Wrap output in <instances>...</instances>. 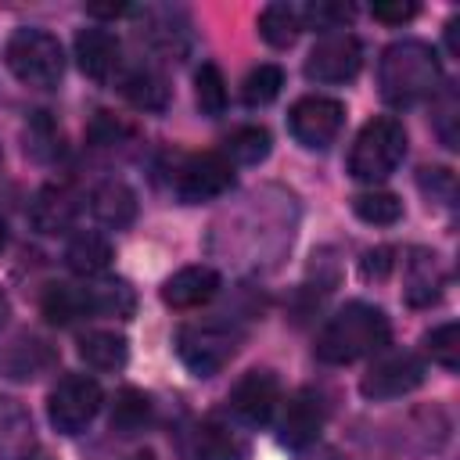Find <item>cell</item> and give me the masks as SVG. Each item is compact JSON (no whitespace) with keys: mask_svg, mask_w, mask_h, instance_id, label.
<instances>
[{"mask_svg":"<svg viewBox=\"0 0 460 460\" xmlns=\"http://www.w3.org/2000/svg\"><path fill=\"white\" fill-rule=\"evenodd\" d=\"M323 420H327V406H323L320 392L302 388L288 399V410L280 417V442L291 446V449H305V446L316 442Z\"/></svg>","mask_w":460,"mask_h":460,"instance_id":"13","label":"cell"},{"mask_svg":"<svg viewBox=\"0 0 460 460\" xmlns=\"http://www.w3.org/2000/svg\"><path fill=\"white\" fill-rule=\"evenodd\" d=\"M79 356L93 370H119V367H126L129 345L115 331H90V334L79 338Z\"/></svg>","mask_w":460,"mask_h":460,"instance_id":"24","label":"cell"},{"mask_svg":"<svg viewBox=\"0 0 460 460\" xmlns=\"http://www.w3.org/2000/svg\"><path fill=\"white\" fill-rule=\"evenodd\" d=\"M345 122V108L341 101L334 97H323V93H309V97H298L288 111V129L298 144L305 147H327L338 129Z\"/></svg>","mask_w":460,"mask_h":460,"instance_id":"7","label":"cell"},{"mask_svg":"<svg viewBox=\"0 0 460 460\" xmlns=\"http://www.w3.org/2000/svg\"><path fill=\"white\" fill-rule=\"evenodd\" d=\"M219 291V277L208 266H183L162 284V302L172 309H198Z\"/></svg>","mask_w":460,"mask_h":460,"instance_id":"16","label":"cell"},{"mask_svg":"<svg viewBox=\"0 0 460 460\" xmlns=\"http://www.w3.org/2000/svg\"><path fill=\"white\" fill-rule=\"evenodd\" d=\"M453 122H456V93L446 90L438 97V115H435V129H438V137H442L446 147H456V140H460L456 129H453Z\"/></svg>","mask_w":460,"mask_h":460,"instance_id":"35","label":"cell"},{"mask_svg":"<svg viewBox=\"0 0 460 460\" xmlns=\"http://www.w3.org/2000/svg\"><path fill=\"white\" fill-rule=\"evenodd\" d=\"M298 14H302V22H309L313 29H345V25L352 22L356 7H352V4H334V0H316V4L302 7Z\"/></svg>","mask_w":460,"mask_h":460,"instance_id":"34","label":"cell"},{"mask_svg":"<svg viewBox=\"0 0 460 460\" xmlns=\"http://www.w3.org/2000/svg\"><path fill=\"white\" fill-rule=\"evenodd\" d=\"M4 61L14 72L18 83L36 86V90H50L65 75L61 43L50 32H43V29H18V32H11L7 47H4Z\"/></svg>","mask_w":460,"mask_h":460,"instance_id":"4","label":"cell"},{"mask_svg":"<svg viewBox=\"0 0 460 460\" xmlns=\"http://www.w3.org/2000/svg\"><path fill=\"white\" fill-rule=\"evenodd\" d=\"M65 262L79 277H97L111 266V241L97 230H79V234H72V241L65 248Z\"/></svg>","mask_w":460,"mask_h":460,"instance_id":"19","label":"cell"},{"mask_svg":"<svg viewBox=\"0 0 460 460\" xmlns=\"http://www.w3.org/2000/svg\"><path fill=\"white\" fill-rule=\"evenodd\" d=\"M86 11L93 18H119V14H129V4H90Z\"/></svg>","mask_w":460,"mask_h":460,"instance_id":"39","label":"cell"},{"mask_svg":"<svg viewBox=\"0 0 460 460\" xmlns=\"http://www.w3.org/2000/svg\"><path fill=\"white\" fill-rule=\"evenodd\" d=\"M147 18V29H140V36L158 50V54H169V58H183L190 36H187V25H183V14L180 11H144Z\"/></svg>","mask_w":460,"mask_h":460,"instance_id":"20","label":"cell"},{"mask_svg":"<svg viewBox=\"0 0 460 460\" xmlns=\"http://www.w3.org/2000/svg\"><path fill=\"white\" fill-rule=\"evenodd\" d=\"M377 86H381V97L395 108H410L435 97L442 86V68L435 50L420 40L392 43L377 65Z\"/></svg>","mask_w":460,"mask_h":460,"instance_id":"2","label":"cell"},{"mask_svg":"<svg viewBox=\"0 0 460 460\" xmlns=\"http://www.w3.org/2000/svg\"><path fill=\"white\" fill-rule=\"evenodd\" d=\"M119 90L140 111H165V104H169V83H165V75L155 72V68H144V65L140 68H129L122 75V86Z\"/></svg>","mask_w":460,"mask_h":460,"instance_id":"21","label":"cell"},{"mask_svg":"<svg viewBox=\"0 0 460 460\" xmlns=\"http://www.w3.org/2000/svg\"><path fill=\"white\" fill-rule=\"evenodd\" d=\"M90 212L97 223L104 226H129L137 216V194L122 183V180H104L93 194H90Z\"/></svg>","mask_w":460,"mask_h":460,"instance_id":"18","label":"cell"},{"mask_svg":"<svg viewBox=\"0 0 460 460\" xmlns=\"http://www.w3.org/2000/svg\"><path fill=\"white\" fill-rule=\"evenodd\" d=\"M277 406H280V381L270 370H248L230 392V410L252 428L270 424Z\"/></svg>","mask_w":460,"mask_h":460,"instance_id":"11","label":"cell"},{"mask_svg":"<svg viewBox=\"0 0 460 460\" xmlns=\"http://www.w3.org/2000/svg\"><path fill=\"white\" fill-rule=\"evenodd\" d=\"M370 14H374L377 22L402 25V22H410V18L417 14V4H402V0H381V4H374V7H370Z\"/></svg>","mask_w":460,"mask_h":460,"instance_id":"36","label":"cell"},{"mask_svg":"<svg viewBox=\"0 0 460 460\" xmlns=\"http://www.w3.org/2000/svg\"><path fill=\"white\" fill-rule=\"evenodd\" d=\"M7 248V226H4V219H0V252Z\"/></svg>","mask_w":460,"mask_h":460,"instance_id":"43","label":"cell"},{"mask_svg":"<svg viewBox=\"0 0 460 460\" xmlns=\"http://www.w3.org/2000/svg\"><path fill=\"white\" fill-rule=\"evenodd\" d=\"M442 288H446V270L438 255L428 248H413V255L406 259V302L417 309L431 305L442 298Z\"/></svg>","mask_w":460,"mask_h":460,"instance_id":"17","label":"cell"},{"mask_svg":"<svg viewBox=\"0 0 460 460\" xmlns=\"http://www.w3.org/2000/svg\"><path fill=\"white\" fill-rule=\"evenodd\" d=\"M194 93H198V108H201L205 115L216 119V115L226 111V79H223L219 65L205 61V65L198 68V75H194Z\"/></svg>","mask_w":460,"mask_h":460,"instance_id":"30","label":"cell"},{"mask_svg":"<svg viewBox=\"0 0 460 460\" xmlns=\"http://www.w3.org/2000/svg\"><path fill=\"white\" fill-rule=\"evenodd\" d=\"M234 183V165L216 155V151H205V155H190L180 169H176V198L183 205H201V201H212L219 194H226Z\"/></svg>","mask_w":460,"mask_h":460,"instance_id":"8","label":"cell"},{"mask_svg":"<svg viewBox=\"0 0 460 460\" xmlns=\"http://www.w3.org/2000/svg\"><path fill=\"white\" fill-rule=\"evenodd\" d=\"M25 151H32L40 162H47V158H54L61 151V133L47 119V111H36V119L29 122V129H25Z\"/></svg>","mask_w":460,"mask_h":460,"instance_id":"33","label":"cell"},{"mask_svg":"<svg viewBox=\"0 0 460 460\" xmlns=\"http://www.w3.org/2000/svg\"><path fill=\"white\" fill-rule=\"evenodd\" d=\"M313 460H349L345 453H338V449H316V456Z\"/></svg>","mask_w":460,"mask_h":460,"instance_id":"41","label":"cell"},{"mask_svg":"<svg viewBox=\"0 0 460 460\" xmlns=\"http://www.w3.org/2000/svg\"><path fill=\"white\" fill-rule=\"evenodd\" d=\"M32 453V420L14 399H0V460H25Z\"/></svg>","mask_w":460,"mask_h":460,"instance_id":"22","label":"cell"},{"mask_svg":"<svg viewBox=\"0 0 460 460\" xmlns=\"http://www.w3.org/2000/svg\"><path fill=\"white\" fill-rule=\"evenodd\" d=\"M424 381V363L413 352H388L381 356L359 381L367 399H399Z\"/></svg>","mask_w":460,"mask_h":460,"instance_id":"10","label":"cell"},{"mask_svg":"<svg viewBox=\"0 0 460 460\" xmlns=\"http://www.w3.org/2000/svg\"><path fill=\"white\" fill-rule=\"evenodd\" d=\"M352 212L363 219V223H374V226H392L399 223L402 216V201L388 190H363L352 198Z\"/></svg>","mask_w":460,"mask_h":460,"instance_id":"29","label":"cell"},{"mask_svg":"<svg viewBox=\"0 0 460 460\" xmlns=\"http://www.w3.org/2000/svg\"><path fill=\"white\" fill-rule=\"evenodd\" d=\"M270 155V133L262 126H241L226 137V147H223V158L234 165H259L262 158Z\"/></svg>","mask_w":460,"mask_h":460,"instance_id":"26","label":"cell"},{"mask_svg":"<svg viewBox=\"0 0 460 460\" xmlns=\"http://www.w3.org/2000/svg\"><path fill=\"white\" fill-rule=\"evenodd\" d=\"M119 40L108 32V29H83L75 36V61L83 68V75L97 79V83H108L119 68Z\"/></svg>","mask_w":460,"mask_h":460,"instance_id":"15","label":"cell"},{"mask_svg":"<svg viewBox=\"0 0 460 460\" xmlns=\"http://www.w3.org/2000/svg\"><path fill=\"white\" fill-rule=\"evenodd\" d=\"M101 402H104V392H101V385L93 377L68 374L47 395V417L61 435H79L97 417Z\"/></svg>","mask_w":460,"mask_h":460,"instance_id":"6","label":"cell"},{"mask_svg":"<svg viewBox=\"0 0 460 460\" xmlns=\"http://www.w3.org/2000/svg\"><path fill=\"white\" fill-rule=\"evenodd\" d=\"M75 212H79V194L68 183H47L36 194L29 219L40 234H61L75 223Z\"/></svg>","mask_w":460,"mask_h":460,"instance_id":"14","label":"cell"},{"mask_svg":"<svg viewBox=\"0 0 460 460\" xmlns=\"http://www.w3.org/2000/svg\"><path fill=\"white\" fill-rule=\"evenodd\" d=\"M392 255H395L392 248H374V252H367V255H363V277H367V280H385V277L392 273V266H395Z\"/></svg>","mask_w":460,"mask_h":460,"instance_id":"37","label":"cell"},{"mask_svg":"<svg viewBox=\"0 0 460 460\" xmlns=\"http://www.w3.org/2000/svg\"><path fill=\"white\" fill-rule=\"evenodd\" d=\"M460 18H449V25H446V43H449V50L453 54H460Z\"/></svg>","mask_w":460,"mask_h":460,"instance_id":"40","label":"cell"},{"mask_svg":"<svg viewBox=\"0 0 460 460\" xmlns=\"http://www.w3.org/2000/svg\"><path fill=\"white\" fill-rule=\"evenodd\" d=\"M151 420V399L140 388H122L111 402V428L119 435H137Z\"/></svg>","mask_w":460,"mask_h":460,"instance_id":"27","label":"cell"},{"mask_svg":"<svg viewBox=\"0 0 460 460\" xmlns=\"http://www.w3.org/2000/svg\"><path fill=\"white\" fill-rule=\"evenodd\" d=\"M402 155H406L402 122L392 119V115H381V119H370L359 129V137L349 151V172L363 183H377V180H385L399 169Z\"/></svg>","mask_w":460,"mask_h":460,"instance_id":"3","label":"cell"},{"mask_svg":"<svg viewBox=\"0 0 460 460\" xmlns=\"http://www.w3.org/2000/svg\"><path fill=\"white\" fill-rule=\"evenodd\" d=\"M420 187L428 194L442 190V198H453V172L449 169H420Z\"/></svg>","mask_w":460,"mask_h":460,"instance_id":"38","label":"cell"},{"mask_svg":"<svg viewBox=\"0 0 460 460\" xmlns=\"http://www.w3.org/2000/svg\"><path fill=\"white\" fill-rule=\"evenodd\" d=\"M259 32L270 47H291L302 32V14L291 4H270L259 14Z\"/></svg>","mask_w":460,"mask_h":460,"instance_id":"25","label":"cell"},{"mask_svg":"<svg viewBox=\"0 0 460 460\" xmlns=\"http://www.w3.org/2000/svg\"><path fill=\"white\" fill-rule=\"evenodd\" d=\"M90 309L97 316H119V320H126L137 309V295H133V288L126 280H104V284H93L90 288Z\"/></svg>","mask_w":460,"mask_h":460,"instance_id":"28","label":"cell"},{"mask_svg":"<svg viewBox=\"0 0 460 460\" xmlns=\"http://www.w3.org/2000/svg\"><path fill=\"white\" fill-rule=\"evenodd\" d=\"M40 309L50 323H72L79 316H90V288H75V284H50L40 298Z\"/></svg>","mask_w":460,"mask_h":460,"instance_id":"23","label":"cell"},{"mask_svg":"<svg viewBox=\"0 0 460 460\" xmlns=\"http://www.w3.org/2000/svg\"><path fill=\"white\" fill-rule=\"evenodd\" d=\"M363 68V47L349 32H334L320 40L305 58V79L313 83H349Z\"/></svg>","mask_w":460,"mask_h":460,"instance_id":"9","label":"cell"},{"mask_svg":"<svg viewBox=\"0 0 460 460\" xmlns=\"http://www.w3.org/2000/svg\"><path fill=\"white\" fill-rule=\"evenodd\" d=\"M388 338H392V327L377 305L349 302L323 323L313 352H316V359L341 367V363H356L363 356L381 352L388 345Z\"/></svg>","mask_w":460,"mask_h":460,"instance_id":"1","label":"cell"},{"mask_svg":"<svg viewBox=\"0 0 460 460\" xmlns=\"http://www.w3.org/2000/svg\"><path fill=\"white\" fill-rule=\"evenodd\" d=\"M237 345H241V334L223 320H198L176 331V352L183 367L198 377L219 374L237 356Z\"/></svg>","mask_w":460,"mask_h":460,"instance_id":"5","label":"cell"},{"mask_svg":"<svg viewBox=\"0 0 460 460\" xmlns=\"http://www.w3.org/2000/svg\"><path fill=\"white\" fill-rule=\"evenodd\" d=\"M280 86H284L280 65H259V68L248 72V79H244V86H241V97H244V104L259 108V104H270V101L280 93Z\"/></svg>","mask_w":460,"mask_h":460,"instance_id":"31","label":"cell"},{"mask_svg":"<svg viewBox=\"0 0 460 460\" xmlns=\"http://www.w3.org/2000/svg\"><path fill=\"white\" fill-rule=\"evenodd\" d=\"M129 460H155V453H137V456H129Z\"/></svg>","mask_w":460,"mask_h":460,"instance_id":"44","label":"cell"},{"mask_svg":"<svg viewBox=\"0 0 460 460\" xmlns=\"http://www.w3.org/2000/svg\"><path fill=\"white\" fill-rule=\"evenodd\" d=\"M424 349H428V356H431L438 367L456 370V367H460V327H456V323H442V327L428 331V334H424Z\"/></svg>","mask_w":460,"mask_h":460,"instance_id":"32","label":"cell"},{"mask_svg":"<svg viewBox=\"0 0 460 460\" xmlns=\"http://www.w3.org/2000/svg\"><path fill=\"white\" fill-rule=\"evenodd\" d=\"M7 313H11V305H7V295L0 291V327L7 323Z\"/></svg>","mask_w":460,"mask_h":460,"instance_id":"42","label":"cell"},{"mask_svg":"<svg viewBox=\"0 0 460 460\" xmlns=\"http://www.w3.org/2000/svg\"><path fill=\"white\" fill-rule=\"evenodd\" d=\"M248 442L219 417H208L190 428L183 438V460H244Z\"/></svg>","mask_w":460,"mask_h":460,"instance_id":"12","label":"cell"}]
</instances>
